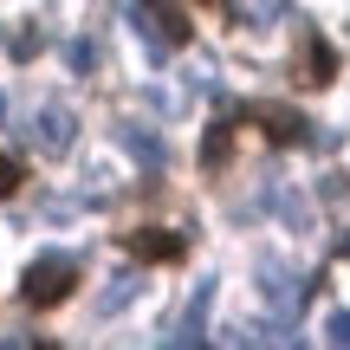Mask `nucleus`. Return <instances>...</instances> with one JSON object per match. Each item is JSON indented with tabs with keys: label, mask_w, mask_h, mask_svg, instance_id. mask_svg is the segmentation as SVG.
<instances>
[{
	"label": "nucleus",
	"mask_w": 350,
	"mask_h": 350,
	"mask_svg": "<svg viewBox=\"0 0 350 350\" xmlns=\"http://www.w3.org/2000/svg\"><path fill=\"white\" fill-rule=\"evenodd\" d=\"M72 292H78V266L65 260V253L33 260V266H26V279H20V305H26V312H52V305H65Z\"/></svg>",
	"instance_id": "nucleus-1"
},
{
	"label": "nucleus",
	"mask_w": 350,
	"mask_h": 350,
	"mask_svg": "<svg viewBox=\"0 0 350 350\" xmlns=\"http://www.w3.org/2000/svg\"><path fill=\"white\" fill-rule=\"evenodd\" d=\"M130 20H137V33L150 39V46H163V52H182L188 39H195V26H188V13L175 7V0H137Z\"/></svg>",
	"instance_id": "nucleus-2"
},
{
	"label": "nucleus",
	"mask_w": 350,
	"mask_h": 350,
	"mask_svg": "<svg viewBox=\"0 0 350 350\" xmlns=\"http://www.w3.org/2000/svg\"><path fill=\"white\" fill-rule=\"evenodd\" d=\"M292 78H299L305 91H325L331 78H338V52H331V39H325V33H312V26L299 33V52H292Z\"/></svg>",
	"instance_id": "nucleus-3"
},
{
	"label": "nucleus",
	"mask_w": 350,
	"mask_h": 350,
	"mask_svg": "<svg viewBox=\"0 0 350 350\" xmlns=\"http://www.w3.org/2000/svg\"><path fill=\"white\" fill-rule=\"evenodd\" d=\"M124 247L137 253L143 266H175V260L188 253V240H182V234H169V227H130Z\"/></svg>",
	"instance_id": "nucleus-4"
},
{
	"label": "nucleus",
	"mask_w": 350,
	"mask_h": 350,
	"mask_svg": "<svg viewBox=\"0 0 350 350\" xmlns=\"http://www.w3.org/2000/svg\"><path fill=\"white\" fill-rule=\"evenodd\" d=\"M253 124L266 130V143H279V150H299V143H312V130H305L299 111H286V104H253Z\"/></svg>",
	"instance_id": "nucleus-5"
},
{
	"label": "nucleus",
	"mask_w": 350,
	"mask_h": 350,
	"mask_svg": "<svg viewBox=\"0 0 350 350\" xmlns=\"http://www.w3.org/2000/svg\"><path fill=\"white\" fill-rule=\"evenodd\" d=\"M72 137H78V130H72V111L46 104V111H39V124H33V143H39L46 156H65V150H72Z\"/></svg>",
	"instance_id": "nucleus-6"
},
{
	"label": "nucleus",
	"mask_w": 350,
	"mask_h": 350,
	"mask_svg": "<svg viewBox=\"0 0 350 350\" xmlns=\"http://www.w3.org/2000/svg\"><path fill=\"white\" fill-rule=\"evenodd\" d=\"M117 143H124V150L137 156L143 169H163V163H169V150H163V137H150V130H143V124H117Z\"/></svg>",
	"instance_id": "nucleus-7"
},
{
	"label": "nucleus",
	"mask_w": 350,
	"mask_h": 350,
	"mask_svg": "<svg viewBox=\"0 0 350 350\" xmlns=\"http://www.w3.org/2000/svg\"><path fill=\"white\" fill-rule=\"evenodd\" d=\"M208 305H214V279H201L195 299H188V312H182V325L169 331V344H201V318H208Z\"/></svg>",
	"instance_id": "nucleus-8"
},
{
	"label": "nucleus",
	"mask_w": 350,
	"mask_h": 350,
	"mask_svg": "<svg viewBox=\"0 0 350 350\" xmlns=\"http://www.w3.org/2000/svg\"><path fill=\"white\" fill-rule=\"evenodd\" d=\"M227 156H234V117H221V124H208V137H201V169H221Z\"/></svg>",
	"instance_id": "nucleus-9"
},
{
	"label": "nucleus",
	"mask_w": 350,
	"mask_h": 350,
	"mask_svg": "<svg viewBox=\"0 0 350 350\" xmlns=\"http://www.w3.org/2000/svg\"><path fill=\"white\" fill-rule=\"evenodd\" d=\"M137 286H143V279H137V273H124V279H117L111 292H104V312H124V305L137 299Z\"/></svg>",
	"instance_id": "nucleus-10"
},
{
	"label": "nucleus",
	"mask_w": 350,
	"mask_h": 350,
	"mask_svg": "<svg viewBox=\"0 0 350 350\" xmlns=\"http://www.w3.org/2000/svg\"><path fill=\"white\" fill-rule=\"evenodd\" d=\"M325 338L350 350V312H331V318H325Z\"/></svg>",
	"instance_id": "nucleus-11"
},
{
	"label": "nucleus",
	"mask_w": 350,
	"mask_h": 350,
	"mask_svg": "<svg viewBox=\"0 0 350 350\" xmlns=\"http://www.w3.org/2000/svg\"><path fill=\"white\" fill-rule=\"evenodd\" d=\"M39 46H46V33H39V26H26V33L20 39H13V59H33V52Z\"/></svg>",
	"instance_id": "nucleus-12"
},
{
	"label": "nucleus",
	"mask_w": 350,
	"mask_h": 350,
	"mask_svg": "<svg viewBox=\"0 0 350 350\" xmlns=\"http://www.w3.org/2000/svg\"><path fill=\"white\" fill-rule=\"evenodd\" d=\"M20 182H26L20 163H13V156H0V195H20Z\"/></svg>",
	"instance_id": "nucleus-13"
},
{
	"label": "nucleus",
	"mask_w": 350,
	"mask_h": 350,
	"mask_svg": "<svg viewBox=\"0 0 350 350\" xmlns=\"http://www.w3.org/2000/svg\"><path fill=\"white\" fill-rule=\"evenodd\" d=\"M227 7H234L240 20H266V13H273V0H227Z\"/></svg>",
	"instance_id": "nucleus-14"
},
{
	"label": "nucleus",
	"mask_w": 350,
	"mask_h": 350,
	"mask_svg": "<svg viewBox=\"0 0 350 350\" xmlns=\"http://www.w3.org/2000/svg\"><path fill=\"white\" fill-rule=\"evenodd\" d=\"M65 59H72V72H91V46H85V39H72V52H65Z\"/></svg>",
	"instance_id": "nucleus-15"
},
{
	"label": "nucleus",
	"mask_w": 350,
	"mask_h": 350,
	"mask_svg": "<svg viewBox=\"0 0 350 350\" xmlns=\"http://www.w3.org/2000/svg\"><path fill=\"white\" fill-rule=\"evenodd\" d=\"M344 260H350V240H344Z\"/></svg>",
	"instance_id": "nucleus-16"
}]
</instances>
